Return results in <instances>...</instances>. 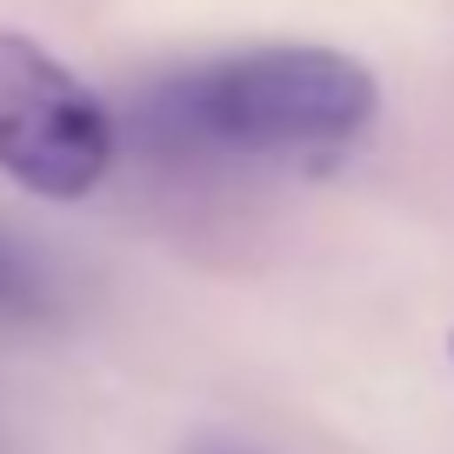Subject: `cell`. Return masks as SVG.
<instances>
[{
  "label": "cell",
  "mask_w": 454,
  "mask_h": 454,
  "mask_svg": "<svg viewBox=\"0 0 454 454\" xmlns=\"http://www.w3.org/2000/svg\"><path fill=\"white\" fill-rule=\"evenodd\" d=\"M381 87L340 47H247L174 74L154 100L168 141H200L227 154H340L361 141Z\"/></svg>",
  "instance_id": "1"
},
{
  "label": "cell",
  "mask_w": 454,
  "mask_h": 454,
  "mask_svg": "<svg viewBox=\"0 0 454 454\" xmlns=\"http://www.w3.org/2000/svg\"><path fill=\"white\" fill-rule=\"evenodd\" d=\"M114 154L121 134L94 87L34 34L0 27V174L41 200H87Z\"/></svg>",
  "instance_id": "2"
},
{
  "label": "cell",
  "mask_w": 454,
  "mask_h": 454,
  "mask_svg": "<svg viewBox=\"0 0 454 454\" xmlns=\"http://www.w3.org/2000/svg\"><path fill=\"white\" fill-rule=\"evenodd\" d=\"M34 301H41V281L20 268V254L0 247V308H34Z\"/></svg>",
  "instance_id": "3"
}]
</instances>
